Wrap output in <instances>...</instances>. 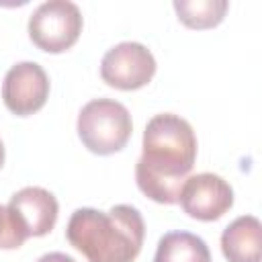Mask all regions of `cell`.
Returning a JSON list of instances; mask_svg holds the SVG:
<instances>
[{"mask_svg":"<svg viewBox=\"0 0 262 262\" xmlns=\"http://www.w3.org/2000/svg\"><path fill=\"white\" fill-rule=\"evenodd\" d=\"M141 147L135 164L137 188L160 205H176L196 160L192 125L180 115H154L145 125Z\"/></svg>","mask_w":262,"mask_h":262,"instance_id":"6da1fadb","label":"cell"},{"mask_svg":"<svg viewBox=\"0 0 262 262\" xmlns=\"http://www.w3.org/2000/svg\"><path fill=\"white\" fill-rule=\"evenodd\" d=\"M66 237L88 262H133L143 246L145 223L131 205L108 211L82 207L72 213Z\"/></svg>","mask_w":262,"mask_h":262,"instance_id":"7a4b0ae2","label":"cell"},{"mask_svg":"<svg viewBox=\"0 0 262 262\" xmlns=\"http://www.w3.org/2000/svg\"><path fill=\"white\" fill-rule=\"evenodd\" d=\"M76 129L88 151L96 156H111L127 145L133 133V121L127 106L119 100L94 98L78 113Z\"/></svg>","mask_w":262,"mask_h":262,"instance_id":"3957f363","label":"cell"},{"mask_svg":"<svg viewBox=\"0 0 262 262\" xmlns=\"http://www.w3.org/2000/svg\"><path fill=\"white\" fill-rule=\"evenodd\" d=\"M82 12L70 0H47L29 16L31 41L47 53L68 51L82 33Z\"/></svg>","mask_w":262,"mask_h":262,"instance_id":"277c9868","label":"cell"},{"mask_svg":"<svg viewBox=\"0 0 262 262\" xmlns=\"http://www.w3.org/2000/svg\"><path fill=\"white\" fill-rule=\"evenodd\" d=\"M156 74L154 53L137 43L123 41L111 47L100 61V78L117 90H137L151 82Z\"/></svg>","mask_w":262,"mask_h":262,"instance_id":"5b68a950","label":"cell"},{"mask_svg":"<svg viewBox=\"0 0 262 262\" xmlns=\"http://www.w3.org/2000/svg\"><path fill=\"white\" fill-rule=\"evenodd\" d=\"M178 203L192 219L217 221L233 207V188L219 174L201 172L184 180Z\"/></svg>","mask_w":262,"mask_h":262,"instance_id":"8992f818","label":"cell"},{"mask_svg":"<svg viewBox=\"0 0 262 262\" xmlns=\"http://www.w3.org/2000/svg\"><path fill=\"white\" fill-rule=\"evenodd\" d=\"M49 96V76L37 61L14 63L2 82L4 106L16 117H29L41 111Z\"/></svg>","mask_w":262,"mask_h":262,"instance_id":"52a82bcc","label":"cell"},{"mask_svg":"<svg viewBox=\"0 0 262 262\" xmlns=\"http://www.w3.org/2000/svg\"><path fill=\"white\" fill-rule=\"evenodd\" d=\"M6 209L27 239L47 235L55 227L59 213L55 194L43 186H25L16 190Z\"/></svg>","mask_w":262,"mask_h":262,"instance_id":"ba28073f","label":"cell"},{"mask_svg":"<svg viewBox=\"0 0 262 262\" xmlns=\"http://www.w3.org/2000/svg\"><path fill=\"white\" fill-rule=\"evenodd\" d=\"M221 252L227 262H260L262 223L254 215L233 219L221 233Z\"/></svg>","mask_w":262,"mask_h":262,"instance_id":"9c48e42d","label":"cell"},{"mask_svg":"<svg viewBox=\"0 0 262 262\" xmlns=\"http://www.w3.org/2000/svg\"><path fill=\"white\" fill-rule=\"evenodd\" d=\"M154 262H211L209 246L190 231H168L160 237Z\"/></svg>","mask_w":262,"mask_h":262,"instance_id":"30bf717a","label":"cell"},{"mask_svg":"<svg viewBox=\"0 0 262 262\" xmlns=\"http://www.w3.org/2000/svg\"><path fill=\"white\" fill-rule=\"evenodd\" d=\"M229 4L225 0H176L174 10L178 20L188 29H213L227 12Z\"/></svg>","mask_w":262,"mask_h":262,"instance_id":"8fae6325","label":"cell"},{"mask_svg":"<svg viewBox=\"0 0 262 262\" xmlns=\"http://www.w3.org/2000/svg\"><path fill=\"white\" fill-rule=\"evenodd\" d=\"M27 242L16 223L12 221L8 209L0 205V250H16Z\"/></svg>","mask_w":262,"mask_h":262,"instance_id":"7c38bea8","label":"cell"},{"mask_svg":"<svg viewBox=\"0 0 262 262\" xmlns=\"http://www.w3.org/2000/svg\"><path fill=\"white\" fill-rule=\"evenodd\" d=\"M37 262H76V260L63 252H49V254H43Z\"/></svg>","mask_w":262,"mask_h":262,"instance_id":"4fadbf2b","label":"cell"},{"mask_svg":"<svg viewBox=\"0 0 262 262\" xmlns=\"http://www.w3.org/2000/svg\"><path fill=\"white\" fill-rule=\"evenodd\" d=\"M4 166V143H2V139H0V168Z\"/></svg>","mask_w":262,"mask_h":262,"instance_id":"5bb4252c","label":"cell"}]
</instances>
